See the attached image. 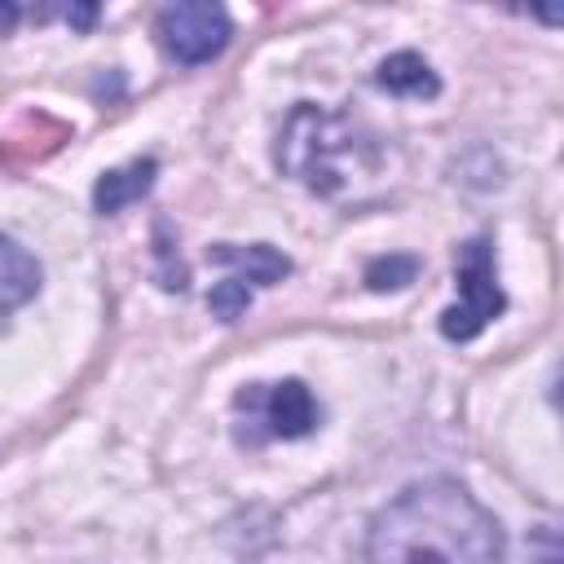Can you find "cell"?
Instances as JSON below:
<instances>
[{"label": "cell", "instance_id": "obj_1", "mask_svg": "<svg viewBox=\"0 0 564 564\" xmlns=\"http://www.w3.org/2000/svg\"><path fill=\"white\" fill-rule=\"evenodd\" d=\"M366 564H502V529L458 480H419L370 520Z\"/></svg>", "mask_w": 564, "mask_h": 564}, {"label": "cell", "instance_id": "obj_2", "mask_svg": "<svg viewBox=\"0 0 564 564\" xmlns=\"http://www.w3.org/2000/svg\"><path fill=\"white\" fill-rule=\"evenodd\" d=\"M366 154V141L357 137L352 119L330 115L313 101H300L282 132H278V167L286 176H295L300 185H308L313 194H335L344 189V159Z\"/></svg>", "mask_w": 564, "mask_h": 564}, {"label": "cell", "instance_id": "obj_3", "mask_svg": "<svg viewBox=\"0 0 564 564\" xmlns=\"http://www.w3.org/2000/svg\"><path fill=\"white\" fill-rule=\"evenodd\" d=\"M238 410V441L260 445V441H300L317 432L322 405L300 379H278V383H251L234 397Z\"/></svg>", "mask_w": 564, "mask_h": 564}, {"label": "cell", "instance_id": "obj_4", "mask_svg": "<svg viewBox=\"0 0 564 564\" xmlns=\"http://www.w3.org/2000/svg\"><path fill=\"white\" fill-rule=\"evenodd\" d=\"M454 278H458V304H449L441 313V335L454 344H467L507 308V295L494 273V242L485 234H476L458 247Z\"/></svg>", "mask_w": 564, "mask_h": 564}, {"label": "cell", "instance_id": "obj_5", "mask_svg": "<svg viewBox=\"0 0 564 564\" xmlns=\"http://www.w3.org/2000/svg\"><path fill=\"white\" fill-rule=\"evenodd\" d=\"M154 35H159V44H163V53H167L172 62H181V66H203V62H212V57L229 44L234 26H229V13H225L220 4L185 0V4L159 9Z\"/></svg>", "mask_w": 564, "mask_h": 564}, {"label": "cell", "instance_id": "obj_6", "mask_svg": "<svg viewBox=\"0 0 564 564\" xmlns=\"http://www.w3.org/2000/svg\"><path fill=\"white\" fill-rule=\"evenodd\" d=\"M62 141H70V128H66L62 119H53L48 110H26V115L0 137V167L26 172L31 163L48 159Z\"/></svg>", "mask_w": 564, "mask_h": 564}, {"label": "cell", "instance_id": "obj_7", "mask_svg": "<svg viewBox=\"0 0 564 564\" xmlns=\"http://www.w3.org/2000/svg\"><path fill=\"white\" fill-rule=\"evenodd\" d=\"M207 260L234 269L238 282H256V286H273V282H282L291 273V260L269 242H251V247L216 242V247H207Z\"/></svg>", "mask_w": 564, "mask_h": 564}, {"label": "cell", "instance_id": "obj_8", "mask_svg": "<svg viewBox=\"0 0 564 564\" xmlns=\"http://www.w3.org/2000/svg\"><path fill=\"white\" fill-rule=\"evenodd\" d=\"M154 176H159V159H132V163H123V167L101 172L97 185H93V212L115 216V212L132 207L137 198L150 194Z\"/></svg>", "mask_w": 564, "mask_h": 564}, {"label": "cell", "instance_id": "obj_9", "mask_svg": "<svg viewBox=\"0 0 564 564\" xmlns=\"http://www.w3.org/2000/svg\"><path fill=\"white\" fill-rule=\"evenodd\" d=\"M40 291V264L26 247H18L13 238L0 234V317H9L13 308H22L31 295Z\"/></svg>", "mask_w": 564, "mask_h": 564}, {"label": "cell", "instance_id": "obj_10", "mask_svg": "<svg viewBox=\"0 0 564 564\" xmlns=\"http://www.w3.org/2000/svg\"><path fill=\"white\" fill-rule=\"evenodd\" d=\"M375 79L388 93H397V97H436L441 93L436 70L419 53H392V57H383L379 70H375Z\"/></svg>", "mask_w": 564, "mask_h": 564}, {"label": "cell", "instance_id": "obj_11", "mask_svg": "<svg viewBox=\"0 0 564 564\" xmlns=\"http://www.w3.org/2000/svg\"><path fill=\"white\" fill-rule=\"evenodd\" d=\"M414 273H419L414 256H379L366 264V286L370 291H397V286H410Z\"/></svg>", "mask_w": 564, "mask_h": 564}, {"label": "cell", "instance_id": "obj_12", "mask_svg": "<svg viewBox=\"0 0 564 564\" xmlns=\"http://www.w3.org/2000/svg\"><path fill=\"white\" fill-rule=\"evenodd\" d=\"M154 238H159V247H154V256H159V286L163 291H185L189 286V273H185V264H181V256L172 251V242H167V220H159L154 225Z\"/></svg>", "mask_w": 564, "mask_h": 564}, {"label": "cell", "instance_id": "obj_13", "mask_svg": "<svg viewBox=\"0 0 564 564\" xmlns=\"http://www.w3.org/2000/svg\"><path fill=\"white\" fill-rule=\"evenodd\" d=\"M207 304H212V313H216L220 322H238V317L247 313V304H251V286L238 282V278H225V282L212 286Z\"/></svg>", "mask_w": 564, "mask_h": 564}, {"label": "cell", "instance_id": "obj_14", "mask_svg": "<svg viewBox=\"0 0 564 564\" xmlns=\"http://www.w3.org/2000/svg\"><path fill=\"white\" fill-rule=\"evenodd\" d=\"M93 18H97V9H93V4H79V9H66V22H75V26H93Z\"/></svg>", "mask_w": 564, "mask_h": 564}, {"label": "cell", "instance_id": "obj_15", "mask_svg": "<svg viewBox=\"0 0 564 564\" xmlns=\"http://www.w3.org/2000/svg\"><path fill=\"white\" fill-rule=\"evenodd\" d=\"M18 22V4H0V35H9Z\"/></svg>", "mask_w": 564, "mask_h": 564}]
</instances>
